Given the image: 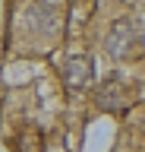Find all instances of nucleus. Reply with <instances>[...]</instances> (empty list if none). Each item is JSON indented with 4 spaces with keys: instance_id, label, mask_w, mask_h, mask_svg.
Segmentation results:
<instances>
[{
    "instance_id": "1",
    "label": "nucleus",
    "mask_w": 145,
    "mask_h": 152,
    "mask_svg": "<svg viewBox=\"0 0 145 152\" xmlns=\"http://www.w3.org/2000/svg\"><path fill=\"white\" fill-rule=\"evenodd\" d=\"M136 45H139V22L136 19H117L110 26V32H107V38H104V48L114 60L129 57V51Z\"/></svg>"
},
{
    "instance_id": "2",
    "label": "nucleus",
    "mask_w": 145,
    "mask_h": 152,
    "mask_svg": "<svg viewBox=\"0 0 145 152\" xmlns=\"http://www.w3.org/2000/svg\"><path fill=\"white\" fill-rule=\"evenodd\" d=\"M98 104L104 108V111H126V104H129V89H126L120 79H107L101 89H98Z\"/></svg>"
},
{
    "instance_id": "3",
    "label": "nucleus",
    "mask_w": 145,
    "mask_h": 152,
    "mask_svg": "<svg viewBox=\"0 0 145 152\" xmlns=\"http://www.w3.org/2000/svg\"><path fill=\"white\" fill-rule=\"evenodd\" d=\"M92 79V60L88 57H69L63 66V83L69 92H82Z\"/></svg>"
},
{
    "instance_id": "4",
    "label": "nucleus",
    "mask_w": 145,
    "mask_h": 152,
    "mask_svg": "<svg viewBox=\"0 0 145 152\" xmlns=\"http://www.w3.org/2000/svg\"><path fill=\"white\" fill-rule=\"evenodd\" d=\"M41 149H44V140H41V133L35 127L19 136V152H41Z\"/></svg>"
}]
</instances>
